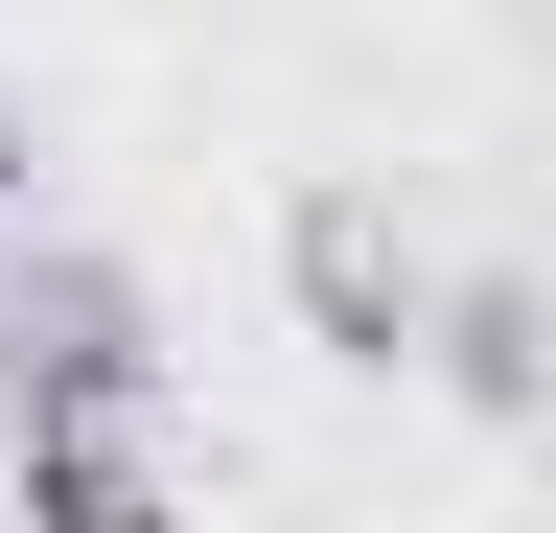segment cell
Segmentation results:
<instances>
[{"label": "cell", "mask_w": 556, "mask_h": 533, "mask_svg": "<svg viewBox=\"0 0 556 533\" xmlns=\"http://www.w3.org/2000/svg\"><path fill=\"white\" fill-rule=\"evenodd\" d=\"M441 394H464V418H533V394H556V325H533V279H464V302H441Z\"/></svg>", "instance_id": "obj_4"}, {"label": "cell", "mask_w": 556, "mask_h": 533, "mask_svg": "<svg viewBox=\"0 0 556 533\" xmlns=\"http://www.w3.org/2000/svg\"><path fill=\"white\" fill-rule=\"evenodd\" d=\"M24 441V533H163V441H139V394H47Z\"/></svg>", "instance_id": "obj_3"}, {"label": "cell", "mask_w": 556, "mask_h": 533, "mask_svg": "<svg viewBox=\"0 0 556 533\" xmlns=\"http://www.w3.org/2000/svg\"><path fill=\"white\" fill-rule=\"evenodd\" d=\"M0 210H24V93H0Z\"/></svg>", "instance_id": "obj_5"}, {"label": "cell", "mask_w": 556, "mask_h": 533, "mask_svg": "<svg viewBox=\"0 0 556 533\" xmlns=\"http://www.w3.org/2000/svg\"><path fill=\"white\" fill-rule=\"evenodd\" d=\"M47 394H163V302L116 255H24L0 279V418H47Z\"/></svg>", "instance_id": "obj_2"}, {"label": "cell", "mask_w": 556, "mask_h": 533, "mask_svg": "<svg viewBox=\"0 0 556 533\" xmlns=\"http://www.w3.org/2000/svg\"><path fill=\"white\" fill-rule=\"evenodd\" d=\"M278 302H302V348H325V371L441 348V279L394 255V210H371V186H302V210H278Z\"/></svg>", "instance_id": "obj_1"}]
</instances>
